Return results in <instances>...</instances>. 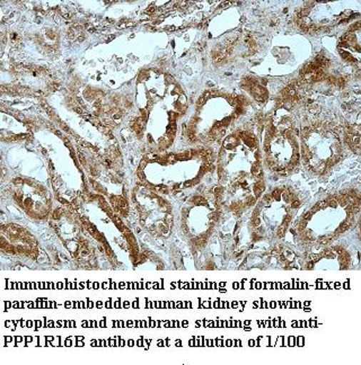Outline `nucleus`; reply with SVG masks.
Segmentation results:
<instances>
[{
	"mask_svg": "<svg viewBox=\"0 0 361 365\" xmlns=\"http://www.w3.org/2000/svg\"><path fill=\"white\" fill-rule=\"evenodd\" d=\"M263 150L267 166L278 175L287 176L300 166V131L290 118H270Z\"/></svg>",
	"mask_w": 361,
	"mask_h": 365,
	"instance_id": "obj_2",
	"label": "nucleus"
},
{
	"mask_svg": "<svg viewBox=\"0 0 361 365\" xmlns=\"http://www.w3.org/2000/svg\"><path fill=\"white\" fill-rule=\"evenodd\" d=\"M300 161L310 172L324 175L343 158V141L333 125L315 122L300 132Z\"/></svg>",
	"mask_w": 361,
	"mask_h": 365,
	"instance_id": "obj_1",
	"label": "nucleus"
}]
</instances>
